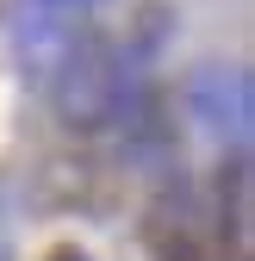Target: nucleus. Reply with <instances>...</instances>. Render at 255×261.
<instances>
[{"label": "nucleus", "mask_w": 255, "mask_h": 261, "mask_svg": "<svg viewBox=\"0 0 255 261\" xmlns=\"http://www.w3.org/2000/svg\"><path fill=\"white\" fill-rule=\"evenodd\" d=\"M38 93L50 100V112L69 124L75 137H100V130H112L131 112V100L143 93V75H137V56L118 38L87 31V38L50 69V81Z\"/></svg>", "instance_id": "nucleus-1"}, {"label": "nucleus", "mask_w": 255, "mask_h": 261, "mask_svg": "<svg viewBox=\"0 0 255 261\" xmlns=\"http://www.w3.org/2000/svg\"><path fill=\"white\" fill-rule=\"evenodd\" d=\"M143 249L156 261H237L212 224V205L193 180H162V193L143 205Z\"/></svg>", "instance_id": "nucleus-2"}, {"label": "nucleus", "mask_w": 255, "mask_h": 261, "mask_svg": "<svg viewBox=\"0 0 255 261\" xmlns=\"http://www.w3.org/2000/svg\"><path fill=\"white\" fill-rule=\"evenodd\" d=\"M93 25V0H13V44L31 81H50V69L69 56Z\"/></svg>", "instance_id": "nucleus-3"}, {"label": "nucleus", "mask_w": 255, "mask_h": 261, "mask_svg": "<svg viewBox=\"0 0 255 261\" xmlns=\"http://www.w3.org/2000/svg\"><path fill=\"white\" fill-rule=\"evenodd\" d=\"M187 106L206 130L231 137L237 149L249 143V118H255V100H249V75L243 69H199L193 87H187Z\"/></svg>", "instance_id": "nucleus-4"}, {"label": "nucleus", "mask_w": 255, "mask_h": 261, "mask_svg": "<svg viewBox=\"0 0 255 261\" xmlns=\"http://www.w3.org/2000/svg\"><path fill=\"white\" fill-rule=\"evenodd\" d=\"M44 261H93V255H87V249H81V243H56V249H50V255H44Z\"/></svg>", "instance_id": "nucleus-5"}, {"label": "nucleus", "mask_w": 255, "mask_h": 261, "mask_svg": "<svg viewBox=\"0 0 255 261\" xmlns=\"http://www.w3.org/2000/svg\"><path fill=\"white\" fill-rule=\"evenodd\" d=\"M0 261H13V255H7V243H0Z\"/></svg>", "instance_id": "nucleus-6"}]
</instances>
